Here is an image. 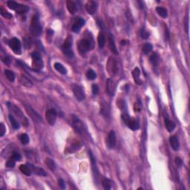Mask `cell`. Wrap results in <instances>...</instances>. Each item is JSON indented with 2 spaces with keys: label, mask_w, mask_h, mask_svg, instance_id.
Returning <instances> with one entry per match:
<instances>
[{
  "label": "cell",
  "mask_w": 190,
  "mask_h": 190,
  "mask_svg": "<svg viewBox=\"0 0 190 190\" xmlns=\"http://www.w3.org/2000/svg\"><path fill=\"white\" fill-rule=\"evenodd\" d=\"M56 117H57V113L56 110L54 109H48L45 113V118L48 123L50 125H54L56 123Z\"/></svg>",
  "instance_id": "cell-13"
},
{
  "label": "cell",
  "mask_w": 190,
  "mask_h": 190,
  "mask_svg": "<svg viewBox=\"0 0 190 190\" xmlns=\"http://www.w3.org/2000/svg\"><path fill=\"white\" fill-rule=\"evenodd\" d=\"M28 165H29V164H28ZM29 166L31 168V169H32L33 172L35 173V174L37 175L47 176V173H46V172L43 169L40 168V167H35L32 165H29Z\"/></svg>",
  "instance_id": "cell-26"
},
{
  "label": "cell",
  "mask_w": 190,
  "mask_h": 190,
  "mask_svg": "<svg viewBox=\"0 0 190 190\" xmlns=\"http://www.w3.org/2000/svg\"><path fill=\"white\" fill-rule=\"evenodd\" d=\"M1 61H2V62H4V64H6V65H10V56H7V54L3 55V54L1 53Z\"/></svg>",
  "instance_id": "cell-39"
},
{
  "label": "cell",
  "mask_w": 190,
  "mask_h": 190,
  "mask_svg": "<svg viewBox=\"0 0 190 190\" xmlns=\"http://www.w3.org/2000/svg\"><path fill=\"white\" fill-rule=\"evenodd\" d=\"M92 43L89 39L84 38L80 41L78 44V50L80 54H85L92 48Z\"/></svg>",
  "instance_id": "cell-10"
},
{
  "label": "cell",
  "mask_w": 190,
  "mask_h": 190,
  "mask_svg": "<svg viewBox=\"0 0 190 190\" xmlns=\"http://www.w3.org/2000/svg\"><path fill=\"white\" fill-rule=\"evenodd\" d=\"M72 126L78 134L83 136H86V134H87V131H86L84 124L77 117L74 116V115L72 116Z\"/></svg>",
  "instance_id": "cell-6"
},
{
  "label": "cell",
  "mask_w": 190,
  "mask_h": 190,
  "mask_svg": "<svg viewBox=\"0 0 190 190\" xmlns=\"http://www.w3.org/2000/svg\"><path fill=\"white\" fill-rule=\"evenodd\" d=\"M19 82H20V83L22 85V86H25V87H27V88H31L33 86L32 81H31V80H30V79L28 78V77L23 75V74H22V75H21Z\"/></svg>",
  "instance_id": "cell-20"
},
{
  "label": "cell",
  "mask_w": 190,
  "mask_h": 190,
  "mask_svg": "<svg viewBox=\"0 0 190 190\" xmlns=\"http://www.w3.org/2000/svg\"><path fill=\"white\" fill-rule=\"evenodd\" d=\"M5 131H6L5 126H4V125L3 123H1V125H0V136L2 137V136L4 134V133H5Z\"/></svg>",
  "instance_id": "cell-44"
},
{
  "label": "cell",
  "mask_w": 190,
  "mask_h": 190,
  "mask_svg": "<svg viewBox=\"0 0 190 190\" xmlns=\"http://www.w3.org/2000/svg\"><path fill=\"white\" fill-rule=\"evenodd\" d=\"M66 6L67 9H68L69 13H71V14H74L77 12V6L76 4V3L74 1H72V0H68L66 1Z\"/></svg>",
  "instance_id": "cell-18"
},
{
  "label": "cell",
  "mask_w": 190,
  "mask_h": 190,
  "mask_svg": "<svg viewBox=\"0 0 190 190\" xmlns=\"http://www.w3.org/2000/svg\"><path fill=\"white\" fill-rule=\"evenodd\" d=\"M85 7H86V10L88 12V13L93 15L95 14L97 10V3L95 1L90 0V1L86 2Z\"/></svg>",
  "instance_id": "cell-16"
},
{
  "label": "cell",
  "mask_w": 190,
  "mask_h": 190,
  "mask_svg": "<svg viewBox=\"0 0 190 190\" xmlns=\"http://www.w3.org/2000/svg\"><path fill=\"white\" fill-rule=\"evenodd\" d=\"M97 43L100 48H103V47L106 45V36L103 32H100L98 37H97Z\"/></svg>",
  "instance_id": "cell-24"
},
{
  "label": "cell",
  "mask_w": 190,
  "mask_h": 190,
  "mask_svg": "<svg viewBox=\"0 0 190 190\" xmlns=\"http://www.w3.org/2000/svg\"><path fill=\"white\" fill-rule=\"evenodd\" d=\"M140 71L138 68H135L134 69V71H132V76L133 78H134V82L136 83V84L137 85H141L142 81L140 78Z\"/></svg>",
  "instance_id": "cell-23"
},
{
  "label": "cell",
  "mask_w": 190,
  "mask_h": 190,
  "mask_svg": "<svg viewBox=\"0 0 190 190\" xmlns=\"http://www.w3.org/2000/svg\"><path fill=\"white\" fill-rule=\"evenodd\" d=\"M7 5L11 10H15L16 13H19V14H24L26 13L29 10V7L27 5H24V4H19V3L16 2L14 1H7Z\"/></svg>",
  "instance_id": "cell-5"
},
{
  "label": "cell",
  "mask_w": 190,
  "mask_h": 190,
  "mask_svg": "<svg viewBox=\"0 0 190 190\" xmlns=\"http://www.w3.org/2000/svg\"><path fill=\"white\" fill-rule=\"evenodd\" d=\"M109 48L112 51V52L114 54H118V51L117 48L116 47V45H115L114 40L113 37L112 35H109Z\"/></svg>",
  "instance_id": "cell-22"
},
{
  "label": "cell",
  "mask_w": 190,
  "mask_h": 190,
  "mask_svg": "<svg viewBox=\"0 0 190 190\" xmlns=\"http://www.w3.org/2000/svg\"><path fill=\"white\" fill-rule=\"evenodd\" d=\"M7 106H8V109L16 115V117H18V119L19 120V121L21 122V123L24 125V126H28V120L27 119L26 117L24 115V114L22 113V111L19 109L18 107H16V106L14 105L11 104L10 103H7Z\"/></svg>",
  "instance_id": "cell-3"
},
{
  "label": "cell",
  "mask_w": 190,
  "mask_h": 190,
  "mask_svg": "<svg viewBox=\"0 0 190 190\" xmlns=\"http://www.w3.org/2000/svg\"><path fill=\"white\" fill-rule=\"evenodd\" d=\"M165 125L166 128H167V131L169 132H172V131H174V129L175 128V123L173 121L170 120L168 117H165Z\"/></svg>",
  "instance_id": "cell-25"
},
{
  "label": "cell",
  "mask_w": 190,
  "mask_h": 190,
  "mask_svg": "<svg viewBox=\"0 0 190 190\" xmlns=\"http://www.w3.org/2000/svg\"><path fill=\"white\" fill-rule=\"evenodd\" d=\"M106 69H107L108 73H109V74L111 77H114L117 73V62L116 59L114 57H112V56L109 57V60H108L107 63H106Z\"/></svg>",
  "instance_id": "cell-8"
},
{
  "label": "cell",
  "mask_w": 190,
  "mask_h": 190,
  "mask_svg": "<svg viewBox=\"0 0 190 190\" xmlns=\"http://www.w3.org/2000/svg\"><path fill=\"white\" fill-rule=\"evenodd\" d=\"M175 163H176V164L178 166V167H180V166H181L182 164H183V161H182V160L180 159V158H175Z\"/></svg>",
  "instance_id": "cell-46"
},
{
  "label": "cell",
  "mask_w": 190,
  "mask_h": 190,
  "mask_svg": "<svg viewBox=\"0 0 190 190\" xmlns=\"http://www.w3.org/2000/svg\"><path fill=\"white\" fill-rule=\"evenodd\" d=\"M15 164H16V161L11 157L7 160V163H6V167L8 168H13L15 167Z\"/></svg>",
  "instance_id": "cell-40"
},
{
  "label": "cell",
  "mask_w": 190,
  "mask_h": 190,
  "mask_svg": "<svg viewBox=\"0 0 190 190\" xmlns=\"http://www.w3.org/2000/svg\"><path fill=\"white\" fill-rule=\"evenodd\" d=\"M9 120H10V122L11 123L12 126L14 129H19L20 125H19V122L17 121V120L15 119L14 117L11 114H9Z\"/></svg>",
  "instance_id": "cell-32"
},
{
  "label": "cell",
  "mask_w": 190,
  "mask_h": 190,
  "mask_svg": "<svg viewBox=\"0 0 190 190\" xmlns=\"http://www.w3.org/2000/svg\"><path fill=\"white\" fill-rule=\"evenodd\" d=\"M12 158H13L16 161H20L21 159H22L21 155L17 152H13V154H12Z\"/></svg>",
  "instance_id": "cell-41"
},
{
  "label": "cell",
  "mask_w": 190,
  "mask_h": 190,
  "mask_svg": "<svg viewBox=\"0 0 190 190\" xmlns=\"http://www.w3.org/2000/svg\"><path fill=\"white\" fill-rule=\"evenodd\" d=\"M86 77L89 80H95L96 77H97V74H96L95 71L92 69H89L86 72Z\"/></svg>",
  "instance_id": "cell-35"
},
{
  "label": "cell",
  "mask_w": 190,
  "mask_h": 190,
  "mask_svg": "<svg viewBox=\"0 0 190 190\" xmlns=\"http://www.w3.org/2000/svg\"><path fill=\"white\" fill-rule=\"evenodd\" d=\"M99 86H97V85L96 84H93L92 86V93L94 94V95H97V94L99 93Z\"/></svg>",
  "instance_id": "cell-42"
},
{
  "label": "cell",
  "mask_w": 190,
  "mask_h": 190,
  "mask_svg": "<svg viewBox=\"0 0 190 190\" xmlns=\"http://www.w3.org/2000/svg\"><path fill=\"white\" fill-rule=\"evenodd\" d=\"M156 11L157 13H158V14L161 16V17L164 18V19H166V18L167 17V16H168V12H167V10L163 7H157Z\"/></svg>",
  "instance_id": "cell-31"
},
{
  "label": "cell",
  "mask_w": 190,
  "mask_h": 190,
  "mask_svg": "<svg viewBox=\"0 0 190 190\" xmlns=\"http://www.w3.org/2000/svg\"><path fill=\"white\" fill-rule=\"evenodd\" d=\"M30 31H31V34L34 36H36V37H38L42 34L43 28L40 25V19H39V16L37 15H34L32 19H31Z\"/></svg>",
  "instance_id": "cell-2"
},
{
  "label": "cell",
  "mask_w": 190,
  "mask_h": 190,
  "mask_svg": "<svg viewBox=\"0 0 190 190\" xmlns=\"http://www.w3.org/2000/svg\"><path fill=\"white\" fill-rule=\"evenodd\" d=\"M169 143L173 150H178L179 147H180V144H179L178 139V137H176V136H171V137H170Z\"/></svg>",
  "instance_id": "cell-21"
},
{
  "label": "cell",
  "mask_w": 190,
  "mask_h": 190,
  "mask_svg": "<svg viewBox=\"0 0 190 190\" xmlns=\"http://www.w3.org/2000/svg\"><path fill=\"white\" fill-rule=\"evenodd\" d=\"M106 92L110 96H114L116 90V85L112 79H108L106 80Z\"/></svg>",
  "instance_id": "cell-17"
},
{
  "label": "cell",
  "mask_w": 190,
  "mask_h": 190,
  "mask_svg": "<svg viewBox=\"0 0 190 190\" xmlns=\"http://www.w3.org/2000/svg\"><path fill=\"white\" fill-rule=\"evenodd\" d=\"M25 109H26L28 113L29 114V115H31V117H32L33 119L35 120H37V121H41L42 120V119H41V117H40V115H39L38 114H37V112H36L35 111H34V109H33L31 107V106H26Z\"/></svg>",
  "instance_id": "cell-19"
},
{
  "label": "cell",
  "mask_w": 190,
  "mask_h": 190,
  "mask_svg": "<svg viewBox=\"0 0 190 190\" xmlns=\"http://www.w3.org/2000/svg\"><path fill=\"white\" fill-rule=\"evenodd\" d=\"M62 51L64 54L69 58H72L74 56V52L72 51V37L68 36L65 39L63 45H62Z\"/></svg>",
  "instance_id": "cell-7"
},
{
  "label": "cell",
  "mask_w": 190,
  "mask_h": 190,
  "mask_svg": "<svg viewBox=\"0 0 190 190\" xmlns=\"http://www.w3.org/2000/svg\"><path fill=\"white\" fill-rule=\"evenodd\" d=\"M149 61H150L151 63L152 64V65L155 67H157L159 64L160 62V58L159 56L158 55V54L153 53L151 55L150 58H149Z\"/></svg>",
  "instance_id": "cell-28"
},
{
  "label": "cell",
  "mask_w": 190,
  "mask_h": 190,
  "mask_svg": "<svg viewBox=\"0 0 190 190\" xmlns=\"http://www.w3.org/2000/svg\"><path fill=\"white\" fill-rule=\"evenodd\" d=\"M123 121L124 123L132 131H136V130L139 129L140 128V123L139 121L137 119L134 117H131L127 113H123L121 115Z\"/></svg>",
  "instance_id": "cell-1"
},
{
  "label": "cell",
  "mask_w": 190,
  "mask_h": 190,
  "mask_svg": "<svg viewBox=\"0 0 190 190\" xmlns=\"http://www.w3.org/2000/svg\"><path fill=\"white\" fill-rule=\"evenodd\" d=\"M72 91L77 100H78L79 101H83L85 100L86 95H85L84 90L82 86H79V85H74L72 86Z\"/></svg>",
  "instance_id": "cell-12"
},
{
  "label": "cell",
  "mask_w": 190,
  "mask_h": 190,
  "mask_svg": "<svg viewBox=\"0 0 190 190\" xmlns=\"http://www.w3.org/2000/svg\"><path fill=\"white\" fill-rule=\"evenodd\" d=\"M59 187H60L61 189H64L65 188V183L62 178H60L59 180Z\"/></svg>",
  "instance_id": "cell-45"
},
{
  "label": "cell",
  "mask_w": 190,
  "mask_h": 190,
  "mask_svg": "<svg viewBox=\"0 0 190 190\" xmlns=\"http://www.w3.org/2000/svg\"><path fill=\"white\" fill-rule=\"evenodd\" d=\"M152 48H153V46H152V44H150V43H146V44L143 45V48H142V51H143V53L145 55H147L148 54L150 53V52L152 51Z\"/></svg>",
  "instance_id": "cell-33"
},
{
  "label": "cell",
  "mask_w": 190,
  "mask_h": 190,
  "mask_svg": "<svg viewBox=\"0 0 190 190\" xmlns=\"http://www.w3.org/2000/svg\"><path fill=\"white\" fill-rule=\"evenodd\" d=\"M85 20L81 17L76 18L71 26V31L74 33H79L82 27L85 25Z\"/></svg>",
  "instance_id": "cell-14"
},
{
  "label": "cell",
  "mask_w": 190,
  "mask_h": 190,
  "mask_svg": "<svg viewBox=\"0 0 190 190\" xmlns=\"http://www.w3.org/2000/svg\"><path fill=\"white\" fill-rule=\"evenodd\" d=\"M116 144V134H115L114 131L112 130L109 133L106 138V146L110 149H112L115 146Z\"/></svg>",
  "instance_id": "cell-15"
},
{
  "label": "cell",
  "mask_w": 190,
  "mask_h": 190,
  "mask_svg": "<svg viewBox=\"0 0 190 190\" xmlns=\"http://www.w3.org/2000/svg\"><path fill=\"white\" fill-rule=\"evenodd\" d=\"M31 58H32V68L36 72H39L41 71L44 66V63L42 59L41 56L38 52H33L31 54Z\"/></svg>",
  "instance_id": "cell-4"
},
{
  "label": "cell",
  "mask_w": 190,
  "mask_h": 190,
  "mask_svg": "<svg viewBox=\"0 0 190 190\" xmlns=\"http://www.w3.org/2000/svg\"><path fill=\"white\" fill-rule=\"evenodd\" d=\"M0 14L3 16V17L6 18V19H11L13 17L11 13H10L9 12H7L5 9L3 8L2 7H0Z\"/></svg>",
  "instance_id": "cell-37"
},
{
  "label": "cell",
  "mask_w": 190,
  "mask_h": 190,
  "mask_svg": "<svg viewBox=\"0 0 190 190\" xmlns=\"http://www.w3.org/2000/svg\"><path fill=\"white\" fill-rule=\"evenodd\" d=\"M54 66L55 69H56L58 72L60 73V74H67L66 68H65V67L62 65V64L59 63V62H56V63H54Z\"/></svg>",
  "instance_id": "cell-30"
},
{
  "label": "cell",
  "mask_w": 190,
  "mask_h": 190,
  "mask_svg": "<svg viewBox=\"0 0 190 190\" xmlns=\"http://www.w3.org/2000/svg\"><path fill=\"white\" fill-rule=\"evenodd\" d=\"M9 46H10V49L14 52L16 54L20 55L22 54V45H21V43L19 41V39L17 38H13L9 41L8 43Z\"/></svg>",
  "instance_id": "cell-11"
},
{
  "label": "cell",
  "mask_w": 190,
  "mask_h": 190,
  "mask_svg": "<svg viewBox=\"0 0 190 190\" xmlns=\"http://www.w3.org/2000/svg\"><path fill=\"white\" fill-rule=\"evenodd\" d=\"M19 169H20V171L26 176H31L33 172L32 169H31V168L30 167V166L28 165H28H24V164H22V165H21L20 167H19Z\"/></svg>",
  "instance_id": "cell-27"
},
{
  "label": "cell",
  "mask_w": 190,
  "mask_h": 190,
  "mask_svg": "<svg viewBox=\"0 0 190 190\" xmlns=\"http://www.w3.org/2000/svg\"><path fill=\"white\" fill-rule=\"evenodd\" d=\"M83 146V143L81 141L77 139H72L70 143H68L66 148H65V152L66 153H73L77 151H78Z\"/></svg>",
  "instance_id": "cell-9"
},
{
  "label": "cell",
  "mask_w": 190,
  "mask_h": 190,
  "mask_svg": "<svg viewBox=\"0 0 190 190\" xmlns=\"http://www.w3.org/2000/svg\"><path fill=\"white\" fill-rule=\"evenodd\" d=\"M140 36L143 39H147L149 38V34L148 32H146L144 29H142L141 31H140Z\"/></svg>",
  "instance_id": "cell-43"
},
{
  "label": "cell",
  "mask_w": 190,
  "mask_h": 190,
  "mask_svg": "<svg viewBox=\"0 0 190 190\" xmlns=\"http://www.w3.org/2000/svg\"><path fill=\"white\" fill-rule=\"evenodd\" d=\"M4 74H5L6 77H7V80H8L9 81L13 82L15 80V74L12 71L5 70V71H4Z\"/></svg>",
  "instance_id": "cell-34"
},
{
  "label": "cell",
  "mask_w": 190,
  "mask_h": 190,
  "mask_svg": "<svg viewBox=\"0 0 190 190\" xmlns=\"http://www.w3.org/2000/svg\"><path fill=\"white\" fill-rule=\"evenodd\" d=\"M45 164L48 166V167L49 169L51 170V171L54 172L56 170V164H55L54 161L52 159H51V158H46Z\"/></svg>",
  "instance_id": "cell-29"
},
{
  "label": "cell",
  "mask_w": 190,
  "mask_h": 190,
  "mask_svg": "<svg viewBox=\"0 0 190 190\" xmlns=\"http://www.w3.org/2000/svg\"><path fill=\"white\" fill-rule=\"evenodd\" d=\"M102 183H103V186L105 189H111V188H112V181L109 179L104 178L103 181H102Z\"/></svg>",
  "instance_id": "cell-36"
},
{
  "label": "cell",
  "mask_w": 190,
  "mask_h": 190,
  "mask_svg": "<svg viewBox=\"0 0 190 190\" xmlns=\"http://www.w3.org/2000/svg\"><path fill=\"white\" fill-rule=\"evenodd\" d=\"M20 140L22 144L26 145L29 143V137H28V135L27 134H22L20 136Z\"/></svg>",
  "instance_id": "cell-38"
}]
</instances>
